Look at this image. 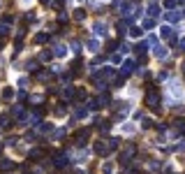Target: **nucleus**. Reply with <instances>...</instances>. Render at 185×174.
Listing matches in <instances>:
<instances>
[{
	"mask_svg": "<svg viewBox=\"0 0 185 174\" xmlns=\"http://www.w3.org/2000/svg\"><path fill=\"white\" fill-rule=\"evenodd\" d=\"M150 14L157 16V14H160V7H157V5H150Z\"/></svg>",
	"mask_w": 185,
	"mask_h": 174,
	"instance_id": "1",
	"label": "nucleus"
}]
</instances>
